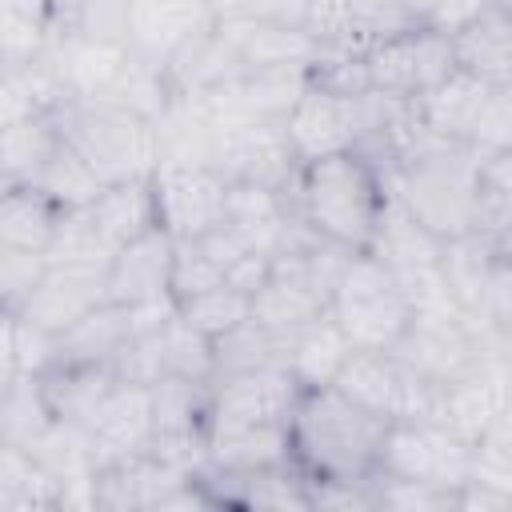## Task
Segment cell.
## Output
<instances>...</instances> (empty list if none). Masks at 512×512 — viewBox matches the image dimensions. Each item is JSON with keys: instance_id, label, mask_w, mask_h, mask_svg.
I'll use <instances>...</instances> for the list:
<instances>
[{"instance_id": "d6a6232c", "label": "cell", "mask_w": 512, "mask_h": 512, "mask_svg": "<svg viewBox=\"0 0 512 512\" xmlns=\"http://www.w3.org/2000/svg\"><path fill=\"white\" fill-rule=\"evenodd\" d=\"M400 4H404V12H408L416 24H424V20H428V12H432L440 0H400Z\"/></svg>"}, {"instance_id": "8992f818", "label": "cell", "mask_w": 512, "mask_h": 512, "mask_svg": "<svg viewBox=\"0 0 512 512\" xmlns=\"http://www.w3.org/2000/svg\"><path fill=\"white\" fill-rule=\"evenodd\" d=\"M364 60H368L372 92H384L404 104L420 100L428 88H436L456 68L452 36L436 32L432 24H408L392 36L372 40Z\"/></svg>"}, {"instance_id": "6da1fadb", "label": "cell", "mask_w": 512, "mask_h": 512, "mask_svg": "<svg viewBox=\"0 0 512 512\" xmlns=\"http://www.w3.org/2000/svg\"><path fill=\"white\" fill-rule=\"evenodd\" d=\"M300 220L344 252H368L392 208L380 168L364 152H336L300 168Z\"/></svg>"}, {"instance_id": "d6986e66", "label": "cell", "mask_w": 512, "mask_h": 512, "mask_svg": "<svg viewBox=\"0 0 512 512\" xmlns=\"http://www.w3.org/2000/svg\"><path fill=\"white\" fill-rule=\"evenodd\" d=\"M292 452V420L248 424L228 432H208V460L220 472H260L280 468Z\"/></svg>"}, {"instance_id": "4fadbf2b", "label": "cell", "mask_w": 512, "mask_h": 512, "mask_svg": "<svg viewBox=\"0 0 512 512\" xmlns=\"http://www.w3.org/2000/svg\"><path fill=\"white\" fill-rule=\"evenodd\" d=\"M352 404L384 416V420H412L416 376L392 356V348H352L340 376L332 380Z\"/></svg>"}, {"instance_id": "3957f363", "label": "cell", "mask_w": 512, "mask_h": 512, "mask_svg": "<svg viewBox=\"0 0 512 512\" xmlns=\"http://www.w3.org/2000/svg\"><path fill=\"white\" fill-rule=\"evenodd\" d=\"M400 204L440 244L476 232L480 160L464 144H440L400 164Z\"/></svg>"}, {"instance_id": "d4e9b609", "label": "cell", "mask_w": 512, "mask_h": 512, "mask_svg": "<svg viewBox=\"0 0 512 512\" xmlns=\"http://www.w3.org/2000/svg\"><path fill=\"white\" fill-rule=\"evenodd\" d=\"M180 316L192 328H200L208 340H220V336H228L232 328H240L252 316V296L224 280V284H216L208 292H196V296L180 300Z\"/></svg>"}, {"instance_id": "83f0119b", "label": "cell", "mask_w": 512, "mask_h": 512, "mask_svg": "<svg viewBox=\"0 0 512 512\" xmlns=\"http://www.w3.org/2000/svg\"><path fill=\"white\" fill-rule=\"evenodd\" d=\"M48 272V252L32 248H0V292H4V312H20V304L32 296L40 276Z\"/></svg>"}, {"instance_id": "1f68e13d", "label": "cell", "mask_w": 512, "mask_h": 512, "mask_svg": "<svg viewBox=\"0 0 512 512\" xmlns=\"http://www.w3.org/2000/svg\"><path fill=\"white\" fill-rule=\"evenodd\" d=\"M480 184H484V192H492L500 204L512 208V144L480 164Z\"/></svg>"}, {"instance_id": "f1b7e54d", "label": "cell", "mask_w": 512, "mask_h": 512, "mask_svg": "<svg viewBox=\"0 0 512 512\" xmlns=\"http://www.w3.org/2000/svg\"><path fill=\"white\" fill-rule=\"evenodd\" d=\"M224 280H228V272L196 240H176V260H172V296L176 300L208 292V288H216Z\"/></svg>"}, {"instance_id": "52a82bcc", "label": "cell", "mask_w": 512, "mask_h": 512, "mask_svg": "<svg viewBox=\"0 0 512 512\" xmlns=\"http://www.w3.org/2000/svg\"><path fill=\"white\" fill-rule=\"evenodd\" d=\"M300 392L304 388L288 372V364H264V368L220 376L216 388L208 392V432L292 420Z\"/></svg>"}, {"instance_id": "277c9868", "label": "cell", "mask_w": 512, "mask_h": 512, "mask_svg": "<svg viewBox=\"0 0 512 512\" xmlns=\"http://www.w3.org/2000/svg\"><path fill=\"white\" fill-rule=\"evenodd\" d=\"M328 308L356 348H396L416 316L404 276L376 252H352L344 260Z\"/></svg>"}, {"instance_id": "7402d4cb", "label": "cell", "mask_w": 512, "mask_h": 512, "mask_svg": "<svg viewBox=\"0 0 512 512\" xmlns=\"http://www.w3.org/2000/svg\"><path fill=\"white\" fill-rule=\"evenodd\" d=\"M352 340H348V332L340 328V320L332 316V308L288 348V356H284V364H288V372L300 380V388H324V384H332L336 376H340V368H344V360L352 356Z\"/></svg>"}, {"instance_id": "4dcf8cb0", "label": "cell", "mask_w": 512, "mask_h": 512, "mask_svg": "<svg viewBox=\"0 0 512 512\" xmlns=\"http://www.w3.org/2000/svg\"><path fill=\"white\" fill-rule=\"evenodd\" d=\"M492 8V0H440L432 12H428V20L424 24H432L436 32H448V36H456L460 28H468L480 12H488Z\"/></svg>"}, {"instance_id": "603a6c76", "label": "cell", "mask_w": 512, "mask_h": 512, "mask_svg": "<svg viewBox=\"0 0 512 512\" xmlns=\"http://www.w3.org/2000/svg\"><path fill=\"white\" fill-rule=\"evenodd\" d=\"M60 120L56 112H40L16 124H4V184H32L40 176V168L52 160V152L60 148Z\"/></svg>"}, {"instance_id": "8fae6325", "label": "cell", "mask_w": 512, "mask_h": 512, "mask_svg": "<svg viewBox=\"0 0 512 512\" xmlns=\"http://www.w3.org/2000/svg\"><path fill=\"white\" fill-rule=\"evenodd\" d=\"M84 428H88L92 448H96V472L108 468V464H116V460H128V456L148 452L152 448V436H156L152 388L116 380L112 392L84 420Z\"/></svg>"}, {"instance_id": "f546056e", "label": "cell", "mask_w": 512, "mask_h": 512, "mask_svg": "<svg viewBox=\"0 0 512 512\" xmlns=\"http://www.w3.org/2000/svg\"><path fill=\"white\" fill-rule=\"evenodd\" d=\"M216 20H280L304 28V0H212Z\"/></svg>"}, {"instance_id": "5bb4252c", "label": "cell", "mask_w": 512, "mask_h": 512, "mask_svg": "<svg viewBox=\"0 0 512 512\" xmlns=\"http://www.w3.org/2000/svg\"><path fill=\"white\" fill-rule=\"evenodd\" d=\"M108 300V272L72 268V264H48L32 296L20 304L16 316L48 328L52 336H64L76 320H84L96 304Z\"/></svg>"}, {"instance_id": "44dd1931", "label": "cell", "mask_w": 512, "mask_h": 512, "mask_svg": "<svg viewBox=\"0 0 512 512\" xmlns=\"http://www.w3.org/2000/svg\"><path fill=\"white\" fill-rule=\"evenodd\" d=\"M132 340V316L128 304L104 300L84 320H76L60 336V360L72 364H112V356Z\"/></svg>"}, {"instance_id": "2e32d148", "label": "cell", "mask_w": 512, "mask_h": 512, "mask_svg": "<svg viewBox=\"0 0 512 512\" xmlns=\"http://www.w3.org/2000/svg\"><path fill=\"white\" fill-rule=\"evenodd\" d=\"M488 88H492L488 80H480L464 68H452L436 88H428L420 100H412V108L432 136H440L448 144H468V132L476 124V112H480Z\"/></svg>"}, {"instance_id": "9c48e42d", "label": "cell", "mask_w": 512, "mask_h": 512, "mask_svg": "<svg viewBox=\"0 0 512 512\" xmlns=\"http://www.w3.org/2000/svg\"><path fill=\"white\" fill-rule=\"evenodd\" d=\"M284 132L300 164L356 152L364 140V96H340L308 80V88L284 116Z\"/></svg>"}, {"instance_id": "ac0fdd59", "label": "cell", "mask_w": 512, "mask_h": 512, "mask_svg": "<svg viewBox=\"0 0 512 512\" xmlns=\"http://www.w3.org/2000/svg\"><path fill=\"white\" fill-rule=\"evenodd\" d=\"M88 216H92V224L100 228V236L120 252L128 240H136V236H144L148 228L160 224L152 176H136V180L108 184V188L96 196V204H88Z\"/></svg>"}, {"instance_id": "484cf974", "label": "cell", "mask_w": 512, "mask_h": 512, "mask_svg": "<svg viewBox=\"0 0 512 512\" xmlns=\"http://www.w3.org/2000/svg\"><path fill=\"white\" fill-rule=\"evenodd\" d=\"M304 32L316 40V48H352L368 52V32L356 16L352 0H304Z\"/></svg>"}, {"instance_id": "e0dca14e", "label": "cell", "mask_w": 512, "mask_h": 512, "mask_svg": "<svg viewBox=\"0 0 512 512\" xmlns=\"http://www.w3.org/2000/svg\"><path fill=\"white\" fill-rule=\"evenodd\" d=\"M456 68L488 80V84H512V8L492 4L480 12L468 28L452 36Z\"/></svg>"}, {"instance_id": "cb8c5ba5", "label": "cell", "mask_w": 512, "mask_h": 512, "mask_svg": "<svg viewBox=\"0 0 512 512\" xmlns=\"http://www.w3.org/2000/svg\"><path fill=\"white\" fill-rule=\"evenodd\" d=\"M44 196H52L64 212H76V208H88V204H96V196L108 188L100 176H96V168L68 144V140H60V148L52 152V160L40 168V176L32 180Z\"/></svg>"}, {"instance_id": "ffe728a7", "label": "cell", "mask_w": 512, "mask_h": 512, "mask_svg": "<svg viewBox=\"0 0 512 512\" xmlns=\"http://www.w3.org/2000/svg\"><path fill=\"white\" fill-rule=\"evenodd\" d=\"M60 220H64V208L52 196H44L36 184H4V200H0V248L48 252Z\"/></svg>"}, {"instance_id": "5b68a950", "label": "cell", "mask_w": 512, "mask_h": 512, "mask_svg": "<svg viewBox=\"0 0 512 512\" xmlns=\"http://www.w3.org/2000/svg\"><path fill=\"white\" fill-rule=\"evenodd\" d=\"M60 136L96 168L104 184L152 176L160 168L156 124L104 100H72L56 112Z\"/></svg>"}, {"instance_id": "4316f807", "label": "cell", "mask_w": 512, "mask_h": 512, "mask_svg": "<svg viewBox=\"0 0 512 512\" xmlns=\"http://www.w3.org/2000/svg\"><path fill=\"white\" fill-rule=\"evenodd\" d=\"M512 144V84H492L480 112H476V124L468 132V152L484 164L488 156L504 152Z\"/></svg>"}, {"instance_id": "9a60e30c", "label": "cell", "mask_w": 512, "mask_h": 512, "mask_svg": "<svg viewBox=\"0 0 512 512\" xmlns=\"http://www.w3.org/2000/svg\"><path fill=\"white\" fill-rule=\"evenodd\" d=\"M172 260H176V236L160 224L144 236L128 240L112 264H108V300L140 304L172 292Z\"/></svg>"}, {"instance_id": "30bf717a", "label": "cell", "mask_w": 512, "mask_h": 512, "mask_svg": "<svg viewBox=\"0 0 512 512\" xmlns=\"http://www.w3.org/2000/svg\"><path fill=\"white\" fill-rule=\"evenodd\" d=\"M380 468L400 480L448 488L468 476V448L456 432L436 428V424H416V416L392 420L384 448H380Z\"/></svg>"}, {"instance_id": "7a4b0ae2", "label": "cell", "mask_w": 512, "mask_h": 512, "mask_svg": "<svg viewBox=\"0 0 512 512\" xmlns=\"http://www.w3.org/2000/svg\"><path fill=\"white\" fill-rule=\"evenodd\" d=\"M384 416L352 404L336 384L304 388L292 412V448L316 480H364L380 464L388 436Z\"/></svg>"}, {"instance_id": "7c38bea8", "label": "cell", "mask_w": 512, "mask_h": 512, "mask_svg": "<svg viewBox=\"0 0 512 512\" xmlns=\"http://www.w3.org/2000/svg\"><path fill=\"white\" fill-rule=\"evenodd\" d=\"M212 24H216L212 0H132L128 48L136 56L168 68Z\"/></svg>"}, {"instance_id": "ba28073f", "label": "cell", "mask_w": 512, "mask_h": 512, "mask_svg": "<svg viewBox=\"0 0 512 512\" xmlns=\"http://www.w3.org/2000/svg\"><path fill=\"white\" fill-rule=\"evenodd\" d=\"M160 228L176 240H196L208 228L224 224L228 212V176L212 164H160L152 172Z\"/></svg>"}]
</instances>
